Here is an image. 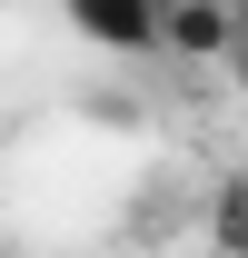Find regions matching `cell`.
I'll use <instances>...</instances> for the list:
<instances>
[{
    "label": "cell",
    "instance_id": "1",
    "mask_svg": "<svg viewBox=\"0 0 248 258\" xmlns=\"http://www.w3.org/2000/svg\"><path fill=\"white\" fill-rule=\"evenodd\" d=\"M169 60H199V70L248 60V0H169Z\"/></svg>",
    "mask_w": 248,
    "mask_h": 258
},
{
    "label": "cell",
    "instance_id": "2",
    "mask_svg": "<svg viewBox=\"0 0 248 258\" xmlns=\"http://www.w3.org/2000/svg\"><path fill=\"white\" fill-rule=\"evenodd\" d=\"M70 20H80V40L129 50V60L169 50V0H70Z\"/></svg>",
    "mask_w": 248,
    "mask_h": 258
},
{
    "label": "cell",
    "instance_id": "3",
    "mask_svg": "<svg viewBox=\"0 0 248 258\" xmlns=\"http://www.w3.org/2000/svg\"><path fill=\"white\" fill-rule=\"evenodd\" d=\"M209 238H218V258H248V179H228L209 199Z\"/></svg>",
    "mask_w": 248,
    "mask_h": 258
}]
</instances>
